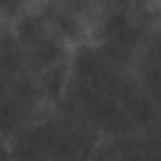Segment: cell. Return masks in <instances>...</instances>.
<instances>
[{"label":"cell","mask_w":161,"mask_h":161,"mask_svg":"<svg viewBox=\"0 0 161 161\" xmlns=\"http://www.w3.org/2000/svg\"><path fill=\"white\" fill-rule=\"evenodd\" d=\"M47 19V25L66 41V38H76L82 32V3H66V0H54V3H44L38 7Z\"/></svg>","instance_id":"6da1fadb"},{"label":"cell","mask_w":161,"mask_h":161,"mask_svg":"<svg viewBox=\"0 0 161 161\" xmlns=\"http://www.w3.org/2000/svg\"><path fill=\"white\" fill-rule=\"evenodd\" d=\"M111 152H114V161H145V152H142V142H139V133L133 136H120V139H108Z\"/></svg>","instance_id":"7a4b0ae2"}]
</instances>
